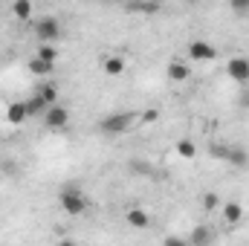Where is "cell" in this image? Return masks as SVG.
Returning a JSON list of instances; mask_svg holds the SVG:
<instances>
[{
  "label": "cell",
  "instance_id": "obj_22",
  "mask_svg": "<svg viewBox=\"0 0 249 246\" xmlns=\"http://www.w3.org/2000/svg\"><path fill=\"white\" fill-rule=\"evenodd\" d=\"M162 246H188V241H183V238H174V235H171V238H165V244Z\"/></svg>",
  "mask_w": 249,
  "mask_h": 246
},
{
  "label": "cell",
  "instance_id": "obj_6",
  "mask_svg": "<svg viewBox=\"0 0 249 246\" xmlns=\"http://www.w3.org/2000/svg\"><path fill=\"white\" fill-rule=\"evenodd\" d=\"M47 127H53V130H58V127H64V124L70 122V110L67 107H61V105H53L50 110H47Z\"/></svg>",
  "mask_w": 249,
  "mask_h": 246
},
{
  "label": "cell",
  "instance_id": "obj_12",
  "mask_svg": "<svg viewBox=\"0 0 249 246\" xmlns=\"http://www.w3.org/2000/svg\"><path fill=\"white\" fill-rule=\"evenodd\" d=\"M241 217H244V209H241V203H226V206H223V220H226L229 226L241 223Z\"/></svg>",
  "mask_w": 249,
  "mask_h": 246
},
{
  "label": "cell",
  "instance_id": "obj_1",
  "mask_svg": "<svg viewBox=\"0 0 249 246\" xmlns=\"http://www.w3.org/2000/svg\"><path fill=\"white\" fill-rule=\"evenodd\" d=\"M61 209L67 214H84V209H87V200H84V194L78 191V188H64L61 191Z\"/></svg>",
  "mask_w": 249,
  "mask_h": 246
},
{
  "label": "cell",
  "instance_id": "obj_21",
  "mask_svg": "<svg viewBox=\"0 0 249 246\" xmlns=\"http://www.w3.org/2000/svg\"><path fill=\"white\" fill-rule=\"evenodd\" d=\"M203 206H206L209 211H214V209H217V197H214V194H206V200H203Z\"/></svg>",
  "mask_w": 249,
  "mask_h": 246
},
{
  "label": "cell",
  "instance_id": "obj_8",
  "mask_svg": "<svg viewBox=\"0 0 249 246\" xmlns=\"http://www.w3.org/2000/svg\"><path fill=\"white\" fill-rule=\"evenodd\" d=\"M223 162H229V165H235V168H247L249 165V154L244 148H229L226 145V157H223Z\"/></svg>",
  "mask_w": 249,
  "mask_h": 246
},
{
  "label": "cell",
  "instance_id": "obj_13",
  "mask_svg": "<svg viewBox=\"0 0 249 246\" xmlns=\"http://www.w3.org/2000/svg\"><path fill=\"white\" fill-rule=\"evenodd\" d=\"M102 70H105L107 75H122L124 72V61L119 58V55H110V58L102 61Z\"/></svg>",
  "mask_w": 249,
  "mask_h": 246
},
{
  "label": "cell",
  "instance_id": "obj_16",
  "mask_svg": "<svg viewBox=\"0 0 249 246\" xmlns=\"http://www.w3.org/2000/svg\"><path fill=\"white\" fill-rule=\"evenodd\" d=\"M12 12H15L18 20H29V18H32V3H29V0H18V3L12 6Z\"/></svg>",
  "mask_w": 249,
  "mask_h": 246
},
{
  "label": "cell",
  "instance_id": "obj_25",
  "mask_svg": "<svg viewBox=\"0 0 249 246\" xmlns=\"http://www.w3.org/2000/svg\"><path fill=\"white\" fill-rule=\"evenodd\" d=\"M58 246H78V244H75V241H61Z\"/></svg>",
  "mask_w": 249,
  "mask_h": 246
},
{
  "label": "cell",
  "instance_id": "obj_3",
  "mask_svg": "<svg viewBox=\"0 0 249 246\" xmlns=\"http://www.w3.org/2000/svg\"><path fill=\"white\" fill-rule=\"evenodd\" d=\"M35 32H38V38H41L44 44H55L58 35H61V26H58L55 18H41V20L35 23Z\"/></svg>",
  "mask_w": 249,
  "mask_h": 246
},
{
  "label": "cell",
  "instance_id": "obj_26",
  "mask_svg": "<svg viewBox=\"0 0 249 246\" xmlns=\"http://www.w3.org/2000/svg\"><path fill=\"white\" fill-rule=\"evenodd\" d=\"M244 107H249V93L244 96Z\"/></svg>",
  "mask_w": 249,
  "mask_h": 246
},
{
  "label": "cell",
  "instance_id": "obj_24",
  "mask_svg": "<svg viewBox=\"0 0 249 246\" xmlns=\"http://www.w3.org/2000/svg\"><path fill=\"white\" fill-rule=\"evenodd\" d=\"M232 12H238V15L241 12H249V3H232Z\"/></svg>",
  "mask_w": 249,
  "mask_h": 246
},
{
  "label": "cell",
  "instance_id": "obj_7",
  "mask_svg": "<svg viewBox=\"0 0 249 246\" xmlns=\"http://www.w3.org/2000/svg\"><path fill=\"white\" fill-rule=\"evenodd\" d=\"M226 72H229V78H235V81H249V58H232V61L226 64Z\"/></svg>",
  "mask_w": 249,
  "mask_h": 246
},
{
  "label": "cell",
  "instance_id": "obj_18",
  "mask_svg": "<svg viewBox=\"0 0 249 246\" xmlns=\"http://www.w3.org/2000/svg\"><path fill=\"white\" fill-rule=\"evenodd\" d=\"M177 154H180L183 159H194L197 148H194V142H191V139H180V142H177Z\"/></svg>",
  "mask_w": 249,
  "mask_h": 246
},
{
  "label": "cell",
  "instance_id": "obj_11",
  "mask_svg": "<svg viewBox=\"0 0 249 246\" xmlns=\"http://www.w3.org/2000/svg\"><path fill=\"white\" fill-rule=\"evenodd\" d=\"M23 105H26V113H29V116H38V113H44V116H47V110H50V105H47L38 93H35L32 99H26Z\"/></svg>",
  "mask_w": 249,
  "mask_h": 246
},
{
  "label": "cell",
  "instance_id": "obj_17",
  "mask_svg": "<svg viewBox=\"0 0 249 246\" xmlns=\"http://www.w3.org/2000/svg\"><path fill=\"white\" fill-rule=\"evenodd\" d=\"M38 96H41L50 107H53V105H58V87H55V84H44V87L38 90Z\"/></svg>",
  "mask_w": 249,
  "mask_h": 246
},
{
  "label": "cell",
  "instance_id": "obj_14",
  "mask_svg": "<svg viewBox=\"0 0 249 246\" xmlns=\"http://www.w3.org/2000/svg\"><path fill=\"white\" fill-rule=\"evenodd\" d=\"M188 72H191V70H188L183 61H171L168 64V78H171V81H186Z\"/></svg>",
  "mask_w": 249,
  "mask_h": 246
},
{
  "label": "cell",
  "instance_id": "obj_23",
  "mask_svg": "<svg viewBox=\"0 0 249 246\" xmlns=\"http://www.w3.org/2000/svg\"><path fill=\"white\" fill-rule=\"evenodd\" d=\"M160 119V110H145L142 113V122H157Z\"/></svg>",
  "mask_w": 249,
  "mask_h": 246
},
{
  "label": "cell",
  "instance_id": "obj_20",
  "mask_svg": "<svg viewBox=\"0 0 249 246\" xmlns=\"http://www.w3.org/2000/svg\"><path fill=\"white\" fill-rule=\"evenodd\" d=\"M127 9H130V12H142V15H154L160 6H157V3H130Z\"/></svg>",
  "mask_w": 249,
  "mask_h": 246
},
{
  "label": "cell",
  "instance_id": "obj_15",
  "mask_svg": "<svg viewBox=\"0 0 249 246\" xmlns=\"http://www.w3.org/2000/svg\"><path fill=\"white\" fill-rule=\"evenodd\" d=\"M29 70H32L35 75H50V72L55 70V64H50V61H41V58L35 55V58H29Z\"/></svg>",
  "mask_w": 249,
  "mask_h": 246
},
{
  "label": "cell",
  "instance_id": "obj_5",
  "mask_svg": "<svg viewBox=\"0 0 249 246\" xmlns=\"http://www.w3.org/2000/svg\"><path fill=\"white\" fill-rule=\"evenodd\" d=\"M124 223H127L130 229H148V226H151V217H148V211H145V209L133 206V209H127V211H124Z\"/></svg>",
  "mask_w": 249,
  "mask_h": 246
},
{
  "label": "cell",
  "instance_id": "obj_10",
  "mask_svg": "<svg viewBox=\"0 0 249 246\" xmlns=\"http://www.w3.org/2000/svg\"><path fill=\"white\" fill-rule=\"evenodd\" d=\"M26 116H29V113H26V105H23V102H12L9 110H6V119H9L12 124H23Z\"/></svg>",
  "mask_w": 249,
  "mask_h": 246
},
{
  "label": "cell",
  "instance_id": "obj_9",
  "mask_svg": "<svg viewBox=\"0 0 249 246\" xmlns=\"http://www.w3.org/2000/svg\"><path fill=\"white\" fill-rule=\"evenodd\" d=\"M212 229L209 226H194V232L188 235V246H209L212 244Z\"/></svg>",
  "mask_w": 249,
  "mask_h": 246
},
{
  "label": "cell",
  "instance_id": "obj_19",
  "mask_svg": "<svg viewBox=\"0 0 249 246\" xmlns=\"http://www.w3.org/2000/svg\"><path fill=\"white\" fill-rule=\"evenodd\" d=\"M38 58H41V61L55 64V58H58V50H55V47H50V44H44V47L38 50Z\"/></svg>",
  "mask_w": 249,
  "mask_h": 246
},
{
  "label": "cell",
  "instance_id": "obj_2",
  "mask_svg": "<svg viewBox=\"0 0 249 246\" xmlns=\"http://www.w3.org/2000/svg\"><path fill=\"white\" fill-rule=\"evenodd\" d=\"M130 124H133V113H127V110H124V113H110L107 119H102L99 127H102L105 133H124Z\"/></svg>",
  "mask_w": 249,
  "mask_h": 246
},
{
  "label": "cell",
  "instance_id": "obj_4",
  "mask_svg": "<svg viewBox=\"0 0 249 246\" xmlns=\"http://www.w3.org/2000/svg\"><path fill=\"white\" fill-rule=\"evenodd\" d=\"M188 55L194 61H212V58H217V50L209 41H191L188 44Z\"/></svg>",
  "mask_w": 249,
  "mask_h": 246
}]
</instances>
